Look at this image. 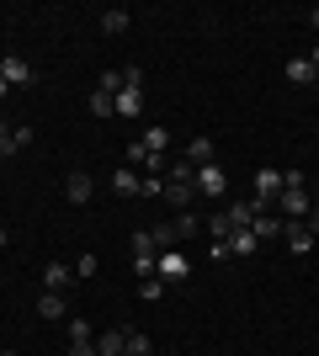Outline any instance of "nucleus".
Returning <instances> with one entry per match:
<instances>
[{
    "mask_svg": "<svg viewBox=\"0 0 319 356\" xmlns=\"http://www.w3.org/2000/svg\"><path fill=\"white\" fill-rule=\"evenodd\" d=\"M91 192H96V181L85 176V170H75V176L64 181V197H69V202H75V208H80V202H91Z\"/></svg>",
    "mask_w": 319,
    "mask_h": 356,
    "instance_id": "8",
    "label": "nucleus"
},
{
    "mask_svg": "<svg viewBox=\"0 0 319 356\" xmlns=\"http://www.w3.org/2000/svg\"><path fill=\"white\" fill-rule=\"evenodd\" d=\"M69 282H75V271L64 261H48L43 266V293H69Z\"/></svg>",
    "mask_w": 319,
    "mask_h": 356,
    "instance_id": "6",
    "label": "nucleus"
},
{
    "mask_svg": "<svg viewBox=\"0 0 319 356\" xmlns=\"http://www.w3.org/2000/svg\"><path fill=\"white\" fill-rule=\"evenodd\" d=\"M0 74H6V86H27V80H32V64L27 59H0Z\"/></svg>",
    "mask_w": 319,
    "mask_h": 356,
    "instance_id": "14",
    "label": "nucleus"
},
{
    "mask_svg": "<svg viewBox=\"0 0 319 356\" xmlns=\"http://www.w3.org/2000/svg\"><path fill=\"white\" fill-rule=\"evenodd\" d=\"M75 277H96V255H91V250L80 255V266H75Z\"/></svg>",
    "mask_w": 319,
    "mask_h": 356,
    "instance_id": "29",
    "label": "nucleus"
},
{
    "mask_svg": "<svg viewBox=\"0 0 319 356\" xmlns=\"http://www.w3.org/2000/svg\"><path fill=\"white\" fill-rule=\"evenodd\" d=\"M224 245H229V255H256V250H261L256 229H234V234H229Z\"/></svg>",
    "mask_w": 319,
    "mask_h": 356,
    "instance_id": "11",
    "label": "nucleus"
},
{
    "mask_svg": "<svg viewBox=\"0 0 319 356\" xmlns=\"http://www.w3.org/2000/svg\"><path fill=\"white\" fill-rule=\"evenodd\" d=\"M192 197H197V186H192V181H170V176H165V192H160V202H170L176 213H186V208H192Z\"/></svg>",
    "mask_w": 319,
    "mask_h": 356,
    "instance_id": "5",
    "label": "nucleus"
},
{
    "mask_svg": "<svg viewBox=\"0 0 319 356\" xmlns=\"http://www.w3.org/2000/svg\"><path fill=\"white\" fill-rule=\"evenodd\" d=\"M160 293H165L160 277H144V282H138V298H144V303H160Z\"/></svg>",
    "mask_w": 319,
    "mask_h": 356,
    "instance_id": "25",
    "label": "nucleus"
},
{
    "mask_svg": "<svg viewBox=\"0 0 319 356\" xmlns=\"http://www.w3.org/2000/svg\"><path fill=\"white\" fill-rule=\"evenodd\" d=\"M138 112H144V90L122 86V90H117V118H138Z\"/></svg>",
    "mask_w": 319,
    "mask_h": 356,
    "instance_id": "13",
    "label": "nucleus"
},
{
    "mask_svg": "<svg viewBox=\"0 0 319 356\" xmlns=\"http://www.w3.org/2000/svg\"><path fill=\"white\" fill-rule=\"evenodd\" d=\"M112 186H117V197H138V186H144V176H133L128 165H117V170H112Z\"/></svg>",
    "mask_w": 319,
    "mask_h": 356,
    "instance_id": "16",
    "label": "nucleus"
},
{
    "mask_svg": "<svg viewBox=\"0 0 319 356\" xmlns=\"http://www.w3.org/2000/svg\"><path fill=\"white\" fill-rule=\"evenodd\" d=\"M282 239H288L293 255H309V250H314V234H309L304 223H288V234H282Z\"/></svg>",
    "mask_w": 319,
    "mask_h": 356,
    "instance_id": "15",
    "label": "nucleus"
},
{
    "mask_svg": "<svg viewBox=\"0 0 319 356\" xmlns=\"http://www.w3.org/2000/svg\"><path fill=\"white\" fill-rule=\"evenodd\" d=\"M128 22H133V16L122 11V6H112V11H101V32H106V38H117V32H128Z\"/></svg>",
    "mask_w": 319,
    "mask_h": 356,
    "instance_id": "19",
    "label": "nucleus"
},
{
    "mask_svg": "<svg viewBox=\"0 0 319 356\" xmlns=\"http://www.w3.org/2000/svg\"><path fill=\"white\" fill-rule=\"evenodd\" d=\"M309 64H314V70H319V48H314V54H309Z\"/></svg>",
    "mask_w": 319,
    "mask_h": 356,
    "instance_id": "32",
    "label": "nucleus"
},
{
    "mask_svg": "<svg viewBox=\"0 0 319 356\" xmlns=\"http://www.w3.org/2000/svg\"><path fill=\"white\" fill-rule=\"evenodd\" d=\"M112 112H117V96L96 86V90H91V118H112Z\"/></svg>",
    "mask_w": 319,
    "mask_h": 356,
    "instance_id": "21",
    "label": "nucleus"
},
{
    "mask_svg": "<svg viewBox=\"0 0 319 356\" xmlns=\"http://www.w3.org/2000/svg\"><path fill=\"white\" fill-rule=\"evenodd\" d=\"M202 229H208V234H213V239H229V234H234V223H229V218H224V213H213V218H208V223H202Z\"/></svg>",
    "mask_w": 319,
    "mask_h": 356,
    "instance_id": "24",
    "label": "nucleus"
},
{
    "mask_svg": "<svg viewBox=\"0 0 319 356\" xmlns=\"http://www.w3.org/2000/svg\"><path fill=\"white\" fill-rule=\"evenodd\" d=\"M224 218L234 223V229H250V223L261 218V208L250 202V197H245V202H229V208H224Z\"/></svg>",
    "mask_w": 319,
    "mask_h": 356,
    "instance_id": "10",
    "label": "nucleus"
},
{
    "mask_svg": "<svg viewBox=\"0 0 319 356\" xmlns=\"http://www.w3.org/2000/svg\"><path fill=\"white\" fill-rule=\"evenodd\" d=\"M309 27H314V32H319V6H309Z\"/></svg>",
    "mask_w": 319,
    "mask_h": 356,
    "instance_id": "31",
    "label": "nucleus"
},
{
    "mask_svg": "<svg viewBox=\"0 0 319 356\" xmlns=\"http://www.w3.org/2000/svg\"><path fill=\"white\" fill-rule=\"evenodd\" d=\"M288 80H293V86H314L319 70H314L309 59H288Z\"/></svg>",
    "mask_w": 319,
    "mask_h": 356,
    "instance_id": "20",
    "label": "nucleus"
},
{
    "mask_svg": "<svg viewBox=\"0 0 319 356\" xmlns=\"http://www.w3.org/2000/svg\"><path fill=\"white\" fill-rule=\"evenodd\" d=\"M186 165H197V170H202V165H218V160H213V138H192V144H186Z\"/></svg>",
    "mask_w": 319,
    "mask_h": 356,
    "instance_id": "12",
    "label": "nucleus"
},
{
    "mask_svg": "<svg viewBox=\"0 0 319 356\" xmlns=\"http://www.w3.org/2000/svg\"><path fill=\"white\" fill-rule=\"evenodd\" d=\"M277 213H282L288 223H304L309 213H314V202H309L304 186H282V197H277Z\"/></svg>",
    "mask_w": 319,
    "mask_h": 356,
    "instance_id": "1",
    "label": "nucleus"
},
{
    "mask_svg": "<svg viewBox=\"0 0 319 356\" xmlns=\"http://www.w3.org/2000/svg\"><path fill=\"white\" fill-rule=\"evenodd\" d=\"M69 341H96V335H91V325H85V319H69Z\"/></svg>",
    "mask_w": 319,
    "mask_h": 356,
    "instance_id": "27",
    "label": "nucleus"
},
{
    "mask_svg": "<svg viewBox=\"0 0 319 356\" xmlns=\"http://www.w3.org/2000/svg\"><path fill=\"white\" fill-rule=\"evenodd\" d=\"M154 277H160V282H186V277H192V266H186V255L165 250V255H160V266H154Z\"/></svg>",
    "mask_w": 319,
    "mask_h": 356,
    "instance_id": "4",
    "label": "nucleus"
},
{
    "mask_svg": "<svg viewBox=\"0 0 319 356\" xmlns=\"http://www.w3.org/2000/svg\"><path fill=\"white\" fill-rule=\"evenodd\" d=\"M192 186H197L202 197H224V192H229V176H224V165H202L197 176H192Z\"/></svg>",
    "mask_w": 319,
    "mask_h": 356,
    "instance_id": "3",
    "label": "nucleus"
},
{
    "mask_svg": "<svg viewBox=\"0 0 319 356\" xmlns=\"http://www.w3.org/2000/svg\"><path fill=\"white\" fill-rule=\"evenodd\" d=\"M69 356H96V341H69Z\"/></svg>",
    "mask_w": 319,
    "mask_h": 356,
    "instance_id": "30",
    "label": "nucleus"
},
{
    "mask_svg": "<svg viewBox=\"0 0 319 356\" xmlns=\"http://www.w3.org/2000/svg\"><path fill=\"white\" fill-rule=\"evenodd\" d=\"M277 197H282V170H272V165H266V170L256 176V197H250V202H256L261 213H272Z\"/></svg>",
    "mask_w": 319,
    "mask_h": 356,
    "instance_id": "2",
    "label": "nucleus"
},
{
    "mask_svg": "<svg viewBox=\"0 0 319 356\" xmlns=\"http://www.w3.org/2000/svg\"><path fill=\"white\" fill-rule=\"evenodd\" d=\"M6 90H11V86H6V74H0V96H6Z\"/></svg>",
    "mask_w": 319,
    "mask_h": 356,
    "instance_id": "33",
    "label": "nucleus"
},
{
    "mask_svg": "<svg viewBox=\"0 0 319 356\" xmlns=\"http://www.w3.org/2000/svg\"><path fill=\"white\" fill-rule=\"evenodd\" d=\"M250 229H256V239H282L288 234V218H282V213H261Z\"/></svg>",
    "mask_w": 319,
    "mask_h": 356,
    "instance_id": "9",
    "label": "nucleus"
},
{
    "mask_svg": "<svg viewBox=\"0 0 319 356\" xmlns=\"http://www.w3.org/2000/svg\"><path fill=\"white\" fill-rule=\"evenodd\" d=\"M170 229H176V239H197V234H202V218L186 208V213H176V223H170Z\"/></svg>",
    "mask_w": 319,
    "mask_h": 356,
    "instance_id": "18",
    "label": "nucleus"
},
{
    "mask_svg": "<svg viewBox=\"0 0 319 356\" xmlns=\"http://www.w3.org/2000/svg\"><path fill=\"white\" fill-rule=\"evenodd\" d=\"M128 356H154L149 335H138V330H128Z\"/></svg>",
    "mask_w": 319,
    "mask_h": 356,
    "instance_id": "26",
    "label": "nucleus"
},
{
    "mask_svg": "<svg viewBox=\"0 0 319 356\" xmlns=\"http://www.w3.org/2000/svg\"><path fill=\"white\" fill-rule=\"evenodd\" d=\"M16 149H22V144H16V128H11V122H0V160H11Z\"/></svg>",
    "mask_w": 319,
    "mask_h": 356,
    "instance_id": "23",
    "label": "nucleus"
},
{
    "mask_svg": "<svg viewBox=\"0 0 319 356\" xmlns=\"http://www.w3.org/2000/svg\"><path fill=\"white\" fill-rule=\"evenodd\" d=\"M38 314H43V319H64V314H69V298L64 293H43L38 298Z\"/></svg>",
    "mask_w": 319,
    "mask_h": 356,
    "instance_id": "17",
    "label": "nucleus"
},
{
    "mask_svg": "<svg viewBox=\"0 0 319 356\" xmlns=\"http://www.w3.org/2000/svg\"><path fill=\"white\" fill-rule=\"evenodd\" d=\"M138 144L149 149V154H165V144H170V134H165V128H160V122H154V128H144V138H138Z\"/></svg>",
    "mask_w": 319,
    "mask_h": 356,
    "instance_id": "22",
    "label": "nucleus"
},
{
    "mask_svg": "<svg viewBox=\"0 0 319 356\" xmlns=\"http://www.w3.org/2000/svg\"><path fill=\"white\" fill-rule=\"evenodd\" d=\"M96 356H128V330H101L96 335Z\"/></svg>",
    "mask_w": 319,
    "mask_h": 356,
    "instance_id": "7",
    "label": "nucleus"
},
{
    "mask_svg": "<svg viewBox=\"0 0 319 356\" xmlns=\"http://www.w3.org/2000/svg\"><path fill=\"white\" fill-rule=\"evenodd\" d=\"M192 176H197V165H186V160L170 165V181H192Z\"/></svg>",
    "mask_w": 319,
    "mask_h": 356,
    "instance_id": "28",
    "label": "nucleus"
}]
</instances>
